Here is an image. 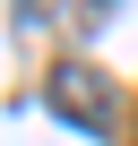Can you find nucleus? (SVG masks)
<instances>
[{
    "label": "nucleus",
    "instance_id": "obj_1",
    "mask_svg": "<svg viewBox=\"0 0 138 146\" xmlns=\"http://www.w3.org/2000/svg\"><path fill=\"white\" fill-rule=\"evenodd\" d=\"M43 103H52L69 129L112 137V78H104V69H86V60H60V69H52V86H43Z\"/></svg>",
    "mask_w": 138,
    "mask_h": 146
}]
</instances>
